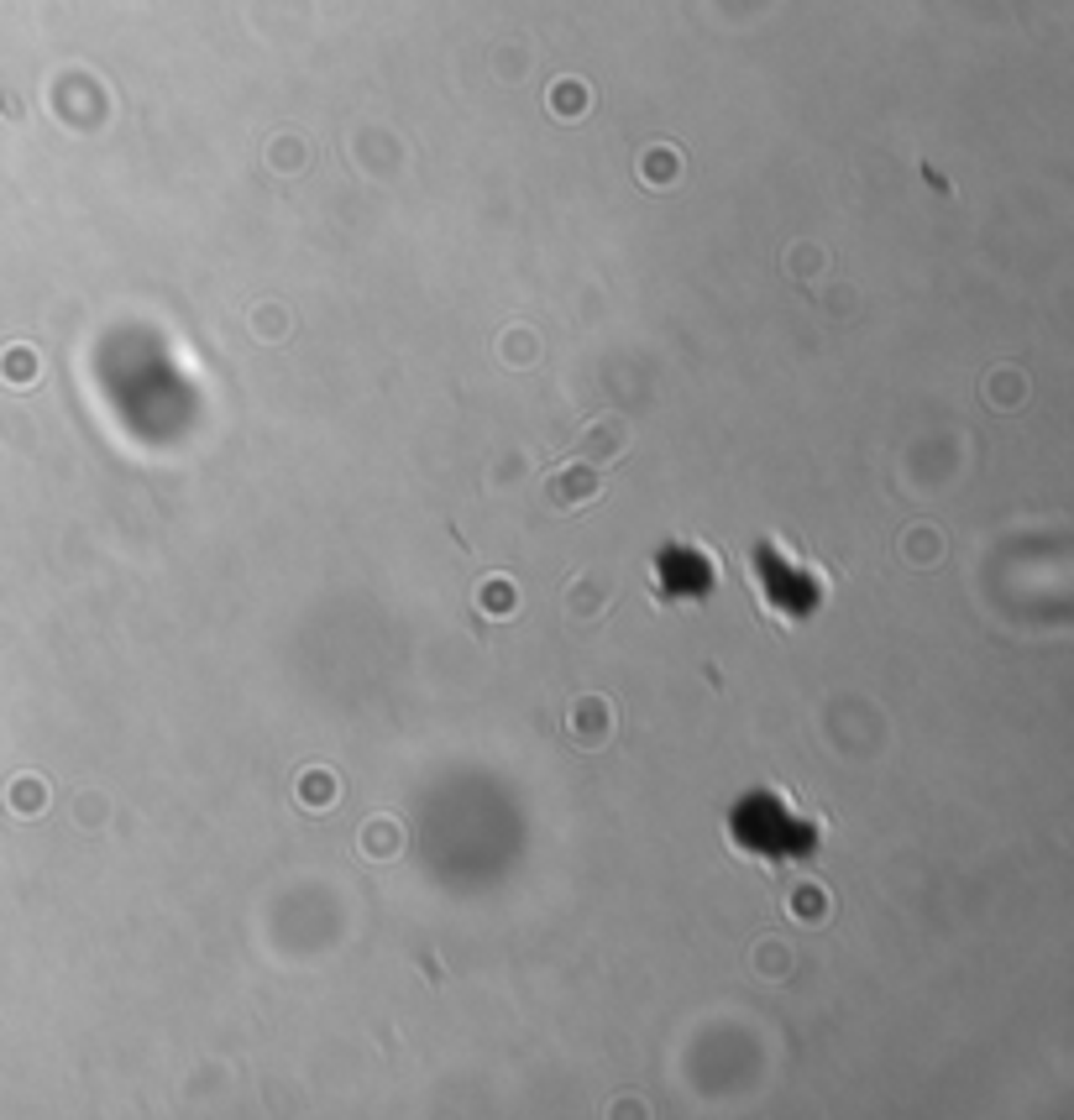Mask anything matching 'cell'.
Returning a JSON list of instances; mask_svg holds the SVG:
<instances>
[{"instance_id": "6da1fadb", "label": "cell", "mask_w": 1074, "mask_h": 1120, "mask_svg": "<svg viewBox=\"0 0 1074 1120\" xmlns=\"http://www.w3.org/2000/svg\"><path fill=\"white\" fill-rule=\"evenodd\" d=\"M624 440H629V435H624V419H598L593 435H587V446H593V451H619Z\"/></svg>"}, {"instance_id": "7a4b0ae2", "label": "cell", "mask_w": 1074, "mask_h": 1120, "mask_svg": "<svg viewBox=\"0 0 1074 1120\" xmlns=\"http://www.w3.org/2000/svg\"><path fill=\"white\" fill-rule=\"evenodd\" d=\"M477 597H482V608H493V613H514V587H508V582H493V587H482Z\"/></svg>"}]
</instances>
